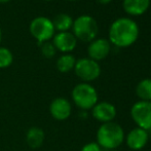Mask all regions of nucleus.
Wrapping results in <instances>:
<instances>
[{
	"instance_id": "obj_1",
	"label": "nucleus",
	"mask_w": 151,
	"mask_h": 151,
	"mask_svg": "<svg viewBox=\"0 0 151 151\" xmlns=\"http://www.w3.org/2000/svg\"><path fill=\"white\" fill-rule=\"evenodd\" d=\"M139 26L129 18L116 19L109 28V42L117 47H129L139 37Z\"/></svg>"
},
{
	"instance_id": "obj_2",
	"label": "nucleus",
	"mask_w": 151,
	"mask_h": 151,
	"mask_svg": "<svg viewBox=\"0 0 151 151\" xmlns=\"http://www.w3.org/2000/svg\"><path fill=\"white\" fill-rule=\"evenodd\" d=\"M124 131L114 121L102 123L97 131V143L102 149L115 150L124 141Z\"/></svg>"
},
{
	"instance_id": "obj_3",
	"label": "nucleus",
	"mask_w": 151,
	"mask_h": 151,
	"mask_svg": "<svg viewBox=\"0 0 151 151\" xmlns=\"http://www.w3.org/2000/svg\"><path fill=\"white\" fill-rule=\"evenodd\" d=\"M71 98L76 107L81 111L91 110V108L99 102L97 90L88 82L76 84L71 91Z\"/></svg>"
},
{
	"instance_id": "obj_4",
	"label": "nucleus",
	"mask_w": 151,
	"mask_h": 151,
	"mask_svg": "<svg viewBox=\"0 0 151 151\" xmlns=\"http://www.w3.org/2000/svg\"><path fill=\"white\" fill-rule=\"evenodd\" d=\"M73 34L76 39H79L83 42H91L96 39L99 31L98 23L93 17L88 14H82L73 21L72 26Z\"/></svg>"
},
{
	"instance_id": "obj_5",
	"label": "nucleus",
	"mask_w": 151,
	"mask_h": 151,
	"mask_svg": "<svg viewBox=\"0 0 151 151\" xmlns=\"http://www.w3.org/2000/svg\"><path fill=\"white\" fill-rule=\"evenodd\" d=\"M29 30L38 43L50 41L56 32L52 21L46 17H37L33 19L29 26Z\"/></svg>"
},
{
	"instance_id": "obj_6",
	"label": "nucleus",
	"mask_w": 151,
	"mask_h": 151,
	"mask_svg": "<svg viewBox=\"0 0 151 151\" xmlns=\"http://www.w3.org/2000/svg\"><path fill=\"white\" fill-rule=\"evenodd\" d=\"M74 72L76 76L83 82H91L98 79L101 75V67L99 63L90 58H82L76 60Z\"/></svg>"
},
{
	"instance_id": "obj_7",
	"label": "nucleus",
	"mask_w": 151,
	"mask_h": 151,
	"mask_svg": "<svg viewBox=\"0 0 151 151\" xmlns=\"http://www.w3.org/2000/svg\"><path fill=\"white\" fill-rule=\"evenodd\" d=\"M131 116L138 127L147 132L151 129V102H136L131 108Z\"/></svg>"
},
{
	"instance_id": "obj_8",
	"label": "nucleus",
	"mask_w": 151,
	"mask_h": 151,
	"mask_svg": "<svg viewBox=\"0 0 151 151\" xmlns=\"http://www.w3.org/2000/svg\"><path fill=\"white\" fill-rule=\"evenodd\" d=\"M50 113L54 119L58 121L67 120L71 116L72 106L68 99L63 97L55 98L50 104Z\"/></svg>"
},
{
	"instance_id": "obj_9",
	"label": "nucleus",
	"mask_w": 151,
	"mask_h": 151,
	"mask_svg": "<svg viewBox=\"0 0 151 151\" xmlns=\"http://www.w3.org/2000/svg\"><path fill=\"white\" fill-rule=\"evenodd\" d=\"M116 114H117V111H116L115 106L107 101L98 102L91 108V116L96 120L102 123L113 121L114 118L116 117Z\"/></svg>"
},
{
	"instance_id": "obj_10",
	"label": "nucleus",
	"mask_w": 151,
	"mask_h": 151,
	"mask_svg": "<svg viewBox=\"0 0 151 151\" xmlns=\"http://www.w3.org/2000/svg\"><path fill=\"white\" fill-rule=\"evenodd\" d=\"M52 44L57 50L63 54H69L77 45V39L73 33L67 32H58L52 37Z\"/></svg>"
},
{
	"instance_id": "obj_11",
	"label": "nucleus",
	"mask_w": 151,
	"mask_h": 151,
	"mask_svg": "<svg viewBox=\"0 0 151 151\" xmlns=\"http://www.w3.org/2000/svg\"><path fill=\"white\" fill-rule=\"evenodd\" d=\"M110 50H111V44L107 39L104 38L93 39L90 42V45L88 47V58L96 62L102 61L107 58V56L110 54Z\"/></svg>"
},
{
	"instance_id": "obj_12",
	"label": "nucleus",
	"mask_w": 151,
	"mask_h": 151,
	"mask_svg": "<svg viewBox=\"0 0 151 151\" xmlns=\"http://www.w3.org/2000/svg\"><path fill=\"white\" fill-rule=\"evenodd\" d=\"M127 146L132 150H141L146 146L149 140V134L141 127L133 129L124 138Z\"/></svg>"
},
{
	"instance_id": "obj_13",
	"label": "nucleus",
	"mask_w": 151,
	"mask_h": 151,
	"mask_svg": "<svg viewBox=\"0 0 151 151\" xmlns=\"http://www.w3.org/2000/svg\"><path fill=\"white\" fill-rule=\"evenodd\" d=\"M122 6L127 14L139 17L148 10L150 6V0H123Z\"/></svg>"
},
{
	"instance_id": "obj_14",
	"label": "nucleus",
	"mask_w": 151,
	"mask_h": 151,
	"mask_svg": "<svg viewBox=\"0 0 151 151\" xmlns=\"http://www.w3.org/2000/svg\"><path fill=\"white\" fill-rule=\"evenodd\" d=\"M44 139H45V133L41 127L33 125L27 129L25 140L27 145L31 149H38L41 147L44 143Z\"/></svg>"
},
{
	"instance_id": "obj_15",
	"label": "nucleus",
	"mask_w": 151,
	"mask_h": 151,
	"mask_svg": "<svg viewBox=\"0 0 151 151\" xmlns=\"http://www.w3.org/2000/svg\"><path fill=\"white\" fill-rule=\"evenodd\" d=\"M73 19L67 14H59L52 20L55 30L59 32H67L73 26Z\"/></svg>"
},
{
	"instance_id": "obj_16",
	"label": "nucleus",
	"mask_w": 151,
	"mask_h": 151,
	"mask_svg": "<svg viewBox=\"0 0 151 151\" xmlns=\"http://www.w3.org/2000/svg\"><path fill=\"white\" fill-rule=\"evenodd\" d=\"M136 95L140 101L151 102V78L142 79L136 86Z\"/></svg>"
},
{
	"instance_id": "obj_17",
	"label": "nucleus",
	"mask_w": 151,
	"mask_h": 151,
	"mask_svg": "<svg viewBox=\"0 0 151 151\" xmlns=\"http://www.w3.org/2000/svg\"><path fill=\"white\" fill-rule=\"evenodd\" d=\"M76 63V59L71 54H63L57 60V69L61 73H68L74 69Z\"/></svg>"
},
{
	"instance_id": "obj_18",
	"label": "nucleus",
	"mask_w": 151,
	"mask_h": 151,
	"mask_svg": "<svg viewBox=\"0 0 151 151\" xmlns=\"http://www.w3.org/2000/svg\"><path fill=\"white\" fill-rule=\"evenodd\" d=\"M14 62L12 52L6 47H0V69L8 68Z\"/></svg>"
},
{
	"instance_id": "obj_19",
	"label": "nucleus",
	"mask_w": 151,
	"mask_h": 151,
	"mask_svg": "<svg viewBox=\"0 0 151 151\" xmlns=\"http://www.w3.org/2000/svg\"><path fill=\"white\" fill-rule=\"evenodd\" d=\"M40 45V50H41V54L44 58L46 59H52L56 56L57 50L55 47V45L52 44V42L46 41L43 43H39Z\"/></svg>"
},
{
	"instance_id": "obj_20",
	"label": "nucleus",
	"mask_w": 151,
	"mask_h": 151,
	"mask_svg": "<svg viewBox=\"0 0 151 151\" xmlns=\"http://www.w3.org/2000/svg\"><path fill=\"white\" fill-rule=\"evenodd\" d=\"M80 151H103V150H102V148L100 147V145L97 142H90V143L82 146Z\"/></svg>"
},
{
	"instance_id": "obj_21",
	"label": "nucleus",
	"mask_w": 151,
	"mask_h": 151,
	"mask_svg": "<svg viewBox=\"0 0 151 151\" xmlns=\"http://www.w3.org/2000/svg\"><path fill=\"white\" fill-rule=\"evenodd\" d=\"M100 4H103V5H106V4H109L112 0H97Z\"/></svg>"
},
{
	"instance_id": "obj_22",
	"label": "nucleus",
	"mask_w": 151,
	"mask_h": 151,
	"mask_svg": "<svg viewBox=\"0 0 151 151\" xmlns=\"http://www.w3.org/2000/svg\"><path fill=\"white\" fill-rule=\"evenodd\" d=\"M10 0H0V3H7V2H9Z\"/></svg>"
},
{
	"instance_id": "obj_23",
	"label": "nucleus",
	"mask_w": 151,
	"mask_h": 151,
	"mask_svg": "<svg viewBox=\"0 0 151 151\" xmlns=\"http://www.w3.org/2000/svg\"><path fill=\"white\" fill-rule=\"evenodd\" d=\"M1 39H2V31H1V28H0V42H1Z\"/></svg>"
},
{
	"instance_id": "obj_24",
	"label": "nucleus",
	"mask_w": 151,
	"mask_h": 151,
	"mask_svg": "<svg viewBox=\"0 0 151 151\" xmlns=\"http://www.w3.org/2000/svg\"><path fill=\"white\" fill-rule=\"evenodd\" d=\"M105 151H118V150H116V149H115V150H105Z\"/></svg>"
},
{
	"instance_id": "obj_25",
	"label": "nucleus",
	"mask_w": 151,
	"mask_h": 151,
	"mask_svg": "<svg viewBox=\"0 0 151 151\" xmlns=\"http://www.w3.org/2000/svg\"><path fill=\"white\" fill-rule=\"evenodd\" d=\"M43 1H52V0H43Z\"/></svg>"
},
{
	"instance_id": "obj_26",
	"label": "nucleus",
	"mask_w": 151,
	"mask_h": 151,
	"mask_svg": "<svg viewBox=\"0 0 151 151\" xmlns=\"http://www.w3.org/2000/svg\"><path fill=\"white\" fill-rule=\"evenodd\" d=\"M69 1H76V0H69Z\"/></svg>"
}]
</instances>
